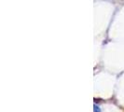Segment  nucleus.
Wrapping results in <instances>:
<instances>
[{"label":"nucleus","instance_id":"obj_1","mask_svg":"<svg viewBox=\"0 0 124 112\" xmlns=\"http://www.w3.org/2000/svg\"><path fill=\"white\" fill-rule=\"evenodd\" d=\"M94 112H101L100 107L98 106H96V105H94Z\"/></svg>","mask_w":124,"mask_h":112}]
</instances>
